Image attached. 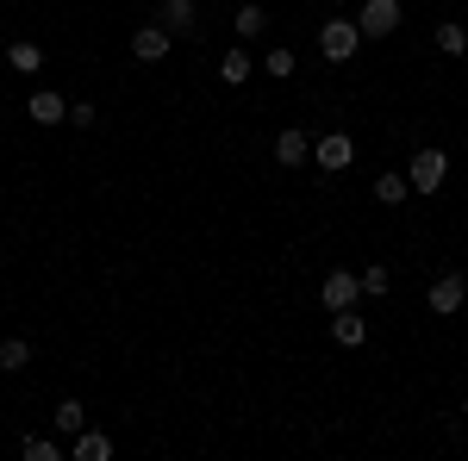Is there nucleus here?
<instances>
[{"label":"nucleus","mask_w":468,"mask_h":461,"mask_svg":"<svg viewBox=\"0 0 468 461\" xmlns=\"http://www.w3.org/2000/svg\"><path fill=\"white\" fill-rule=\"evenodd\" d=\"M362 50V26L356 19H324L319 26V57L324 63H350Z\"/></svg>","instance_id":"1"},{"label":"nucleus","mask_w":468,"mask_h":461,"mask_svg":"<svg viewBox=\"0 0 468 461\" xmlns=\"http://www.w3.org/2000/svg\"><path fill=\"white\" fill-rule=\"evenodd\" d=\"M406 181H412L419 194H437V187L450 181V156H443L437 143H425V150H419V156L406 162Z\"/></svg>","instance_id":"2"},{"label":"nucleus","mask_w":468,"mask_h":461,"mask_svg":"<svg viewBox=\"0 0 468 461\" xmlns=\"http://www.w3.org/2000/svg\"><path fill=\"white\" fill-rule=\"evenodd\" d=\"M362 299V268H331L319 281V306L324 312H344V306H356Z\"/></svg>","instance_id":"3"},{"label":"nucleus","mask_w":468,"mask_h":461,"mask_svg":"<svg viewBox=\"0 0 468 461\" xmlns=\"http://www.w3.org/2000/svg\"><path fill=\"white\" fill-rule=\"evenodd\" d=\"M425 299H431V312H437V319H450V312H463V306H468V275H463V268H450V275H437Z\"/></svg>","instance_id":"4"},{"label":"nucleus","mask_w":468,"mask_h":461,"mask_svg":"<svg viewBox=\"0 0 468 461\" xmlns=\"http://www.w3.org/2000/svg\"><path fill=\"white\" fill-rule=\"evenodd\" d=\"M399 0H362V13H356V26H362V37H394L399 32Z\"/></svg>","instance_id":"5"},{"label":"nucleus","mask_w":468,"mask_h":461,"mask_svg":"<svg viewBox=\"0 0 468 461\" xmlns=\"http://www.w3.org/2000/svg\"><path fill=\"white\" fill-rule=\"evenodd\" d=\"M169 44H176V32H169L163 19H150V26L132 32V57H138V63H163V57H169Z\"/></svg>","instance_id":"6"},{"label":"nucleus","mask_w":468,"mask_h":461,"mask_svg":"<svg viewBox=\"0 0 468 461\" xmlns=\"http://www.w3.org/2000/svg\"><path fill=\"white\" fill-rule=\"evenodd\" d=\"M313 162H319L324 175H337V169H350V162H356V143L344 138V131H324V138L313 143Z\"/></svg>","instance_id":"7"},{"label":"nucleus","mask_w":468,"mask_h":461,"mask_svg":"<svg viewBox=\"0 0 468 461\" xmlns=\"http://www.w3.org/2000/svg\"><path fill=\"white\" fill-rule=\"evenodd\" d=\"M26 119H32V125H63V119H69V100H63L57 88H37L32 100H26Z\"/></svg>","instance_id":"8"},{"label":"nucleus","mask_w":468,"mask_h":461,"mask_svg":"<svg viewBox=\"0 0 468 461\" xmlns=\"http://www.w3.org/2000/svg\"><path fill=\"white\" fill-rule=\"evenodd\" d=\"M275 162H282V169H306V162H313V138H306L300 125H288V131L275 138Z\"/></svg>","instance_id":"9"},{"label":"nucleus","mask_w":468,"mask_h":461,"mask_svg":"<svg viewBox=\"0 0 468 461\" xmlns=\"http://www.w3.org/2000/svg\"><path fill=\"white\" fill-rule=\"evenodd\" d=\"M331 337H337L344 350H362V343H368V319H362L356 306H344V312H331Z\"/></svg>","instance_id":"10"},{"label":"nucleus","mask_w":468,"mask_h":461,"mask_svg":"<svg viewBox=\"0 0 468 461\" xmlns=\"http://www.w3.org/2000/svg\"><path fill=\"white\" fill-rule=\"evenodd\" d=\"M112 456V436H101V430H75L69 436V461H107Z\"/></svg>","instance_id":"11"},{"label":"nucleus","mask_w":468,"mask_h":461,"mask_svg":"<svg viewBox=\"0 0 468 461\" xmlns=\"http://www.w3.org/2000/svg\"><path fill=\"white\" fill-rule=\"evenodd\" d=\"M250 75H256V63H250V50H244V44L218 57V81H225V88H244Z\"/></svg>","instance_id":"12"},{"label":"nucleus","mask_w":468,"mask_h":461,"mask_svg":"<svg viewBox=\"0 0 468 461\" xmlns=\"http://www.w3.org/2000/svg\"><path fill=\"white\" fill-rule=\"evenodd\" d=\"M156 19H163L176 37H187L194 26H200V6H194V0H163V13H156Z\"/></svg>","instance_id":"13"},{"label":"nucleus","mask_w":468,"mask_h":461,"mask_svg":"<svg viewBox=\"0 0 468 461\" xmlns=\"http://www.w3.org/2000/svg\"><path fill=\"white\" fill-rule=\"evenodd\" d=\"M6 69H19V75H37V69H44V50H37L32 37H13V44H6Z\"/></svg>","instance_id":"14"},{"label":"nucleus","mask_w":468,"mask_h":461,"mask_svg":"<svg viewBox=\"0 0 468 461\" xmlns=\"http://www.w3.org/2000/svg\"><path fill=\"white\" fill-rule=\"evenodd\" d=\"M406 194H412V181H406V169H388V175H375V200H381V206H399Z\"/></svg>","instance_id":"15"},{"label":"nucleus","mask_w":468,"mask_h":461,"mask_svg":"<svg viewBox=\"0 0 468 461\" xmlns=\"http://www.w3.org/2000/svg\"><path fill=\"white\" fill-rule=\"evenodd\" d=\"M19 456H26V461H69V443H50V436H19Z\"/></svg>","instance_id":"16"},{"label":"nucleus","mask_w":468,"mask_h":461,"mask_svg":"<svg viewBox=\"0 0 468 461\" xmlns=\"http://www.w3.org/2000/svg\"><path fill=\"white\" fill-rule=\"evenodd\" d=\"M262 26H269V13H262L256 0H244V6L231 13V32H238V37H262Z\"/></svg>","instance_id":"17"},{"label":"nucleus","mask_w":468,"mask_h":461,"mask_svg":"<svg viewBox=\"0 0 468 461\" xmlns=\"http://www.w3.org/2000/svg\"><path fill=\"white\" fill-rule=\"evenodd\" d=\"M437 50H443V57H468V26L463 19H443V26H437Z\"/></svg>","instance_id":"18"},{"label":"nucleus","mask_w":468,"mask_h":461,"mask_svg":"<svg viewBox=\"0 0 468 461\" xmlns=\"http://www.w3.org/2000/svg\"><path fill=\"white\" fill-rule=\"evenodd\" d=\"M50 418H57V430H63V436H75V430H88V412H81V399H63V405H57Z\"/></svg>","instance_id":"19"},{"label":"nucleus","mask_w":468,"mask_h":461,"mask_svg":"<svg viewBox=\"0 0 468 461\" xmlns=\"http://www.w3.org/2000/svg\"><path fill=\"white\" fill-rule=\"evenodd\" d=\"M26 361H32V343H26V337H6V343H0V368H13V374H19Z\"/></svg>","instance_id":"20"},{"label":"nucleus","mask_w":468,"mask_h":461,"mask_svg":"<svg viewBox=\"0 0 468 461\" xmlns=\"http://www.w3.org/2000/svg\"><path fill=\"white\" fill-rule=\"evenodd\" d=\"M388 287H394V275H388V268H375V262L362 268V293H368V299H381Z\"/></svg>","instance_id":"21"},{"label":"nucleus","mask_w":468,"mask_h":461,"mask_svg":"<svg viewBox=\"0 0 468 461\" xmlns=\"http://www.w3.org/2000/svg\"><path fill=\"white\" fill-rule=\"evenodd\" d=\"M262 69L275 75V81H288V75H293V50H288V44H275V50H269V63H262Z\"/></svg>","instance_id":"22"},{"label":"nucleus","mask_w":468,"mask_h":461,"mask_svg":"<svg viewBox=\"0 0 468 461\" xmlns=\"http://www.w3.org/2000/svg\"><path fill=\"white\" fill-rule=\"evenodd\" d=\"M94 119H101V112L88 107V100H75V107H69V125H75V131H88V125H94Z\"/></svg>","instance_id":"23"},{"label":"nucleus","mask_w":468,"mask_h":461,"mask_svg":"<svg viewBox=\"0 0 468 461\" xmlns=\"http://www.w3.org/2000/svg\"><path fill=\"white\" fill-rule=\"evenodd\" d=\"M463 418H468V393H463Z\"/></svg>","instance_id":"24"}]
</instances>
